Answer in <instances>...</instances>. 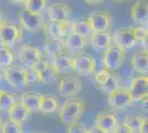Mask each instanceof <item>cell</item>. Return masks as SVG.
<instances>
[{
  "instance_id": "cell-14",
  "label": "cell",
  "mask_w": 148,
  "mask_h": 133,
  "mask_svg": "<svg viewBox=\"0 0 148 133\" xmlns=\"http://www.w3.org/2000/svg\"><path fill=\"white\" fill-rule=\"evenodd\" d=\"M71 14V8L64 3H52L48 9V17L51 22H66Z\"/></svg>"
},
{
  "instance_id": "cell-9",
  "label": "cell",
  "mask_w": 148,
  "mask_h": 133,
  "mask_svg": "<svg viewBox=\"0 0 148 133\" xmlns=\"http://www.w3.org/2000/svg\"><path fill=\"white\" fill-rule=\"evenodd\" d=\"M19 22L22 25L23 29H25L29 32H32V33L38 32L43 25L41 14L31 12L27 9H23L21 11L20 16H19Z\"/></svg>"
},
{
  "instance_id": "cell-1",
  "label": "cell",
  "mask_w": 148,
  "mask_h": 133,
  "mask_svg": "<svg viewBox=\"0 0 148 133\" xmlns=\"http://www.w3.org/2000/svg\"><path fill=\"white\" fill-rule=\"evenodd\" d=\"M85 104L81 100L66 101L59 110V119L64 125H71L76 123L84 112Z\"/></svg>"
},
{
  "instance_id": "cell-37",
  "label": "cell",
  "mask_w": 148,
  "mask_h": 133,
  "mask_svg": "<svg viewBox=\"0 0 148 133\" xmlns=\"http://www.w3.org/2000/svg\"><path fill=\"white\" fill-rule=\"evenodd\" d=\"M49 64H50L49 61L42 58L41 60H39L37 63L34 64L33 67H32V69L34 70V71H36L37 73H40V72H41V71H43V70L45 69V68H47V67H48Z\"/></svg>"
},
{
  "instance_id": "cell-44",
  "label": "cell",
  "mask_w": 148,
  "mask_h": 133,
  "mask_svg": "<svg viewBox=\"0 0 148 133\" xmlns=\"http://www.w3.org/2000/svg\"><path fill=\"white\" fill-rule=\"evenodd\" d=\"M13 3H17V5H25L27 0H10Z\"/></svg>"
},
{
  "instance_id": "cell-27",
  "label": "cell",
  "mask_w": 148,
  "mask_h": 133,
  "mask_svg": "<svg viewBox=\"0 0 148 133\" xmlns=\"http://www.w3.org/2000/svg\"><path fill=\"white\" fill-rule=\"evenodd\" d=\"M14 56L10 48L0 44V69H6L13 64Z\"/></svg>"
},
{
  "instance_id": "cell-32",
  "label": "cell",
  "mask_w": 148,
  "mask_h": 133,
  "mask_svg": "<svg viewBox=\"0 0 148 133\" xmlns=\"http://www.w3.org/2000/svg\"><path fill=\"white\" fill-rule=\"evenodd\" d=\"M0 127H1V133H22L21 125L10 120L2 123Z\"/></svg>"
},
{
  "instance_id": "cell-15",
  "label": "cell",
  "mask_w": 148,
  "mask_h": 133,
  "mask_svg": "<svg viewBox=\"0 0 148 133\" xmlns=\"http://www.w3.org/2000/svg\"><path fill=\"white\" fill-rule=\"evenodd\" d=\"M88 40H90V43L93 47V49L97 52H104L113 43L112 36L107 31L93 32Z\"/></svg>"
},
{
  "instance_id": "cell-36",
  "label": "cell",
  "mask_w": 148,
  "mask_h": 133,
  "mask_svg": "<svg viewBox=\"0 0 148 133\" xmlns=\"http://www.w3.org/2000/svg\"><path fill=\"white\" fill-rule=\"evenodd\" d=\"M68 133H87V129L83 124L80 123H73L68 127Z\"/></svg>"
},
{
  "instance_id": "cell-33",
  "label": "cell",
  "mask_w": 148,
  "mask_h": 133,
  "mask_svg": "<svg viewBox=\"0 0 148 133\" xmlns=\"http://www.w3.org/2000/svg\"><path fill=\"white\" fill-rule=\"evenodd\" d=\"M132 31L133 34L137 41H142L144 39H146L148 37V29L147 25H135L132 27Z\"/></svg>"
},
{
  "instance_id": "cell-29",
  "label": "cell",
  "mask_w": 148,
  "mask_h": 133,
  "mask_svg": "<svg viewBox=\"0 0 148 133\" xmlns=\"http://www.w3.org/2000/svg\"><path fill=\"white\" fill-rule=\"evenodd\" d=\"M16 102H17V99L14 95L9 93V92L2 91V93L0 95V111L8 112Z\"/></svg>"
},
{
  "instance_id": "cell-42",
  "label": "cell",
  "mask_w": 148,
  "mask_h": 133,
  "mask_svg": "<svg viewBox=\"0 0 148 133\" xmlns=\"http://www.w3.org/2000/svg\"><path fill=\"white\" fill-rule=\"evenodd\" d=\"M103 0H84V2H86L87 5H96V3H99L102 2Z\"/></svg>"
},
{
  "instance_id": "cell-46",
  "label": "cell",
  "mask_w": 148,
  "mask_h": 133,
  "mask_svg": "<svg viewBox=\"0 0 148 133\" xmlns=\"http://www.w3.org/2000/svg\"><path fill=\"white\" fill-rule=\"evenodd\" d=\"M113 2H116V3H121V2H124L125 0H111Z\"/></svg>"
},
{
  "instance_id": "cell-16",
  "label": "cell",
  "mask_w": 148,
  "mask_h": 133,
  "mask_svg": "<svg viewBox=\"0 0 148 133\" xmlns=\"http://www.w3.org/2000/svg\"><path fill=\"white\" fill-rule=\"evenodd\" d=\"M118 119L117 115L112 112L107 113H99L95 118V124L97 127L102 129L106 133H112L114 131V129L117 127Z\"/></svg>"
},
{
  "instance_id": "cell-24",
  "label": "cell",
  "mask_w": 148,
  "mask_h": 133,
  "mask_svg": "<svg viewBox=\"0 0 148 133\" xmlns=\"http://www.w3.org/2000/svg\"><path fill=\"white\" fill-rule=\"evenodd\" d=\"M59 109V101L58 99L52 96V95H42L41 101H40V107H39V112L42 114H52Z\"/></svg>"
},
{
  "instance_id": "cell-47",
  "label": "cell",
  "mask_w": 148,
  "mask_h": 133,
  "mask_svg": "<svg viewBox=\"0 0 148 133\" xmlns=\"http://www.w3.org/2000/svg\"><path fill=\"white\" fill-rule=\"evenodd\" d=\"M1 79H2V72L0 71V81H1Z\"/></svg>"
},
{
  "instance_id": "cell-7",
  "label": "cell",
  "mask_w": 148,
  "mask_h": 133,
  "mask_svg": "<svg viewBox=\"0 0 148 133\" xmlns=\"http://www.w3.org/2000/svg\"><path fill=\"white\" fill-rule=\"evenodd\" d=\"M18 58L19 61L22 63L25 68H32L39 60L42 59V52L38 47L25 44L20 48Z\"/></svg>"
},
{
  "instance_id": "cell-23",
  "label": "cell",
  "mask_w": 148,
  "mask_h": 133,
  "mask_svg": "<svg viewBox=\"0 0 148 133\" xmlns=\"http://www.w3.org/2000/svg\"><path fill=\"white\" fill-rule=\"evenodd\" d=\"M41 94L38 93H31V92H27L20 98V103L22 105H25L31 112H37L39 111V107H40V101H41Z\"/></svg>"
},
{
  "instance_id": "cell-25",
  "label": "cell",
  "mask_w": 148,
  "mask_h": 133,
  "mask_svg": "<svg viewBox=\"0 0 148 133\" xmlns=\"http://www.w3.org/2000/svg\"><path fill=\"white\" fill-rule=\"evenodd\" d=\"M71 32H73L75 34H79L81 37H83L84 39L88 40L90 37L92 36L93 30L91 28V25L88 22L87 19L79 20L75 21L71 25Z\"/></svg>"
},
{
  "instance_id": "cell-34",
  "label": "cell",
  "mask_w": 148,
  "mask_h": 133,
  "mask_svg": "<svg viewBox=\"0 0 148 133\" xmlns=\"http://www.w3.org/2000/svg\"><path fill=\"white\" fill-rule=\"evenodd\" d=\"M38 82V73L32 68H25V87Z\"/></svg>"
},
{
  "instance_id": "cell-19",
  "label": "cell",
  "mask_w": 148,
  "mask_h": 133,
  "mask_svg": "<svg viewBox=\"0 0 148 133\" xmlns=\"http://www.w3.org/2000/svg\"><path fill=\"white\" fill-rule=\"evenodd\" d=\"M130 65L134 71L140 73L142 76H147L148 72V54L147 52L142 51L137 52L130 58Z\"/></svg>"
},
{
  "instance_id": "cell-45",
  "label": "cell",
  "mask_w": 148,
  "mask_h": 133,
  "mask_svg": "<svg viewBox=\"0 0 148 133\" xmlns=\"http://www.w3.org/2000/svg\"><path fill=\"white\" fill-rule=\"evenodd\" d=\"M5 23V17H3V13L0 10V27Z\"/></svg>"
},
{
  "instance_id": "cell-49",
  "label": "cell",
  "mask_w": 148,
  "mask_h": 133,
  "mask_svg": "<svg viewBox=\"0 0 148 133\" xmlns=\"http://www.w3.org/2000/svg\"><path fill=\"white\" fill-rule=\"evenodd\" d=\"M1 93H2V90H1V89H0V95H1Z\"/></svg>"
},
{
  "instance_id": "cell-22",
  "label": "cell",
  "mask_w": 148,
  "mask_h": 133,
  "mask_svg": "<svg viewBox=\"0 0 148 133\" xmlns=\"http://www.w3.org/2000/svg\"><path fill=\"white\" fill-rule=\"evenodd\" d=\"M64 50H65L64 39H50L44 44V51L51 58L63 54Z\"/></svg>"
},
{
  "instance_id": "cell-20",
  "label": "cell",
  "mask_w": 148,
  "mask_h": 133,
  "mask_svg": "<svg viewBox=\"0 0 148 133\" xmlns=\"http://www.w3.org/2000/svg\"><path fill=\"white\" fill-rule=\"evenodd\" d=\"M51 64L54 67V69L58 71L59 74H65V73L73 71L72 70V58L64 53L52 58Z\"/></svg>"
},
{
  "instance_id": "cell-43",
  "label": "cell",
  "mask_w": 148,
  "mask_h": 133,
  "mask_svg": "<svg viewBox=\"0 0 148 133\" xmlns=\"http://www.w3.org/2000/svg\"><path fill=\"white\" fill-rule=\"evenodd\" d=\"M142 42V47H143V51H145V52H147V38L144 39L140 41Z\"/></svg>"
},
{
  "instance_id": "cell-8",
  "label": "cell",
  "mask_w": 148,
  "mask_h": 133,
  "mask_svg": "<svg viewBox=\"0 0 148 133\" xmlns=\"http://www.w3.org/2000/svg\"><path fill=\"white\" fill-rule=\"evenodd\" d=\"M21 37V29L13 23L5 22L0 27V44L11 48Z\"/></svg>"
},
{
  "instance_id": "cell-40",
  "label": "cell",
  "mask_w": 148,
  "mask_h": 133,
  "mask_svg": "<svg viewBox=\"0 0 148 133\" xmlns=\"http://www.w3.org/2000/svg\"><path fill=\"white\" fill-rule=\"evenodd\" d=\"M87 133H106L105 131H103L102 129L97 127L96 125H93L92 127L87 129Z\"/></svg>"
},
{
  "instance_id": "cell-35",
  "label": "cell",
  "mask_w": 148,
  "mask_h": 133,
  "mask_svg": "<svg viewBox=\"0 0 148 133\" xmlns=\"http://www.w3.org/2000/svg\"><path fill=\"white\" fill-rule=\"evenodd\" d=\"M110 74H111V72L108 70L101 69L97 72L94 73V80H95V82L97 83V84L101 85V84H103L107 80V78L110 76Z\"/></svg>"
},
{
  "instance_id": "cell-41",
  "label": "cell",
  "mask_w": 148,
  "mask_h": 133,
  "mask_svg": "<svg viewBox=\"0 0 148 133\" xmlns=\"http://www.w3.org/2000/svg\"><path fill=\"white\" fill-rule=\"evenodd\" d=\"M147 96L146 98H144L143 100H140V104H142V109L144 110V111H147V109H148V107H147Z\"/></svg>"
},
{
  "instance_id": "cell-5",
  "label": "cell",
  "mask_w": 148,
  "mask_h": 133,
  "mask_svg": "<svg viewBox=\"0 0 148 133\" xmlns=\"http://www.w3.org/2000/svg\"><path fill=\"white\" fill-rule=\"evenodd\" d=\"M107 102L110 108L113 110H118V111L125 110L134 103L130 98L128 90L123 88H118L114 92L107 94Z\"/></svg>"
},
{
  "instance_id": "cell-4",
  "label": "cell",
  "mask_w": 148,
  "mask_h": 133,
  "mask_svg": "<svg viewBox=\"0 0 148 133\" xmlns=\"http://www.w3.org/2000/svg\"><path fill=\"white\" fill-rule=\"evenodd\" d=\"M2 76L7 82L14 89H22L25 87V68L11 64L2 71Z\"/></svg>"
},
{
  "instance_id": "cell-6",
  "label": "cell",
  "mask_w": 148,
  "mask_h": 133,
  "mask_svg": "<svg viewBox=\"0 0 148 133\" xmlns=\"http://www.w3.org/2000/svg\"><path fill=\"white\" fill-rule=\"evenodd\" d=\"M82 90V81L79 78L65 76L58 82V92L63 98H72Z\"/></svg>"
},
{
  "instance_id": "cell-3",
  "label": "cell",
  "mask_w": 148,
  "mask_h": 133,
  "mask_svg": "<svg viewBox=\"0 0 148 133\" xmlns=\"http://www.w3.org/2000/svg\"><path fill=\"white\" fill-rule=\"evenodd\" d=\"M96 62L90 53H79L72 58V70L81 76H91L95 72Z\"/></svg>"
},
{
  "instance_id": "cell-31",
  "label": "cell",
  "mask_w": 148,
  "mask_h": 133,
  "mask_svg": "<svg viewBox=\"0 0 148 133\" xmlns=\"http://www.w3.org/2000/svg\"><path fill=\"white\" fill-rule=\"evenodd\" d=\"M45 7H47V0H27L25 3V9L39 14H41Z\"/></svg>"
},
{
  "instance_id": "cell-11",
  "label": "cell",
  "mask_w": 148,
  "mask_h": 133,
  "mask_svg": "<svg viewBox=\"0 0 148 133\" xmlns=\"http://www.w3.org/2000/svg\"><path fill=\"white\" fill-rule=\"evenodd\" d=\"M87 20L91 25L93 32L107 31L112 23L111 14L104 10H97L92 12Z\"/></svg>"
},
{
  "instance_id": "cell-21",
  "label": "cell",
  "mask_w": 148,
  "mask_h": 133,
  "mask_svg": "<svg viewBox=\"0 0 148 133\" xmlns=\"http://www.w3.org/2000/svg\"><path fill=\"white\" fill-rule=\"evenodd\" d=\"M86 39H84L83 37L75 34L73 32H70L64 39L65 49H68L70 52H77L86 45Z\"/></svg>"
},
{
  "instance_id": "cell-12",
  "label": "cell",
  "mask_w": 148,
  "mask_h": 133,
  "mask_svg": "<svg viewBox=\"0 0 148 133\" xmlns=\"http://www.w3.org/2000/svg\"><path fill=\"white\" fill-rule=\"evenodd\" d=\"M112 39H113V43L122 47L125 50L132 49L137 43V40L132 31V27H123L116 30L114 36H112Z\"/></svg>"
},
{
  "instance_id": "cell-13",
  "label": "cell",
  "mask_w": 148,
  "mask_h": 133,
  "mask_svg": "<svg viewBox=\"0 0 148 133\" xmlns=\"http://www.w3.org/2000/svg\"><path fill=\"white\" fill-rule=\"evenodd\" d=\"M130 19L136 25H147L148 0H138L130 7Z\"/></svg>"
},
{
  "instance_id": "cell-30",
  "label": "cell",
  "mask_w": 148,
  "mask_h": 133,
  "mask_svg": "<svg viewBox=\"0 0 148 133\" xmlns=\"http://www.w3.org/2000/svg\"><path fill=\"white\" fill-rule=\"evenodd\" d=\"M119 88V82H118V79L113 74H110V76L107 78V80L105 81L103 84L99 85V89L106 93V94H110L112 92H114L115 90H117Z\"/></svg>"
},
{
  "instance_id": "cell-26",
  "label": "cell",
  "mask_w": 148,
  "mask_h": 133,
  "mask_svg": "<svg viewBox=\"0 0 148 133\" xmlns=\"http://www.w3.org/2000/svg\"><path fill=\"white\" fill-rule=\"evenodd\" d=\"M59 73L54 69V67L50 63L43 71L38 73V82L44 83V84H51L58 80Z\"/></svg>"
},
{
  "instance_id": "cell-39",
  "label": "cell",
  "mask_w": 148,
  "mask_h": 133,
  "mask_svg": "<svg viewBox=\"0 0 148 133\" xmlns=\"http://www.w3.org/2000/svg\"><path fill=\"white\" fill-rule=\"evenodd\" d=\"M138 133H148V120H147V118H145V119H144L142 125H140V129H139V132Z\"/></svg>"
},
{
  "instance_id": "cell-28",
  "label": "cell",
  "mask_w": 148,
  "mask_h": 133,
  "mask_svg": "<svg viewBox=\"0 0 148 133\" xmlns=\"http://www.w3.org/2000/svg\"><path fill=\"white\" fill-rule=\"evenodd\" d=\"M144 119H145L144 116H139V115H130L125 118L123 124L133 133H138Z\"/></svg>"
},
{
  "instance_id": "cell-17",
  "label": "cell",
  "mask_w": 148,
  "mask_h": 133,
  "mask_svg": "<svg viewBox=\"0 0 148 133\" xmlns=\"http://www.w3.org/2000/svg\"><path fill=\"white\" fill-rule=\"evenodd\" d=\"M45 31L51 39H64L71 32L70 22H50L45 27Z\"/></svg>"
},
{
  "instance_id": "cell-10",
  "label": "cell",
  "mask_w": 148,
  "mask_h": 133,
  "mask_svg": "<svg viewBox=\"0 0 148 133\" xmlns=\"http://www.w3.org/2000/svg\"><path fill=\"white\" fill-rule=\"evenodd\" d=\"M133 102H139L148 94V78L147 76H136L132 80L130 89H127Z\"/></svg>"
},
{
  "instance_id": "cell-38",
  "label": "cell",
  "mask_w": 148,
  "mask_h": 133,
  "mask_svg": "<svg viewBox=\"0 0 148 133\" xmlns=\"http://www.w3.org/2000/svg\"><path fill=\"white\" fill-rule=\"evenodd\" d=\"M112 133H133V132H132L130 130H128V129L122 123V124H117V127L114 129V131Z\"/></svg>"
},
{
  "instance_id": "cell-2",
  "label": "cell",
  "mask_w": 148,
  "mask_h": 133,
  "mask_svg": "<svg viewBox=\"0 0 148 133\" xmlns=\"http://www.w3.org/2000/svg\"><path fill=\"white\" fill-rule=\"evenodd\" d=\"M125 56H126V50L119 47L117 44L112 43L103 53V65L104 69L108 71H116L122 65L125 61Z\"/></svg>"
},
{
  "instance_id": "cell-48",
  "label": "cell",
  "mask_w": 148,
  "mask_h": 133,
  "mask_svg": "<svg viewBox=\"0 0 148 133\" xmlns=\"http://www.w3.org/2000/svg\"><path fill=\"white\" fill-rule=\"evenodd\" d=\"M1 124H2V121H1V118H0V127H1Z\"/></svg>"
},
{
  "instance_id": "cell-18",
  "label": "cell",
  "mask_w": 148,
  "mask_h": 133,
  "mask_svg": "<svg viewBox=\"0 0 148 133\" xmlns=\"http://www.w3.org/2000/svg\"><path fill=\"white\" fill-rule=\"evenodd\" d=\"M7 113H8L9 120L16 122L20 125L27 122V120L30 116V111L25 105H22L20 102H16Z\"/></svg>"
}]
</instances>
